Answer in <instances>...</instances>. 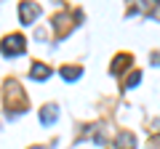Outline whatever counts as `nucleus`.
<instances>
[{
	"label": "nucleus",
	"instance_id": "obj_1",
	"mask_svg": "<svg viewBox=\"0 0 160 149\" xmlns=\"http://www.w3.org/2000/svg\"><path fill=\"white\" fill-rule=\"evenodd\" d=\"M38 16H40V6L38 3H29V0H22L19 3V22L22 24H35L38 22Z\"/></svg>",
	"mask_w": 160,
	"mask_h": 149
},
{
	"label": "nucleus",
	"instance_id": "obj_2",
	"mask_svg": "<svg viewBox=\"0 0 160 149\" xmlns=\"http://www.w3.org/2000/svg\"><path fill=\"white\" fill-rule=\"evenodd\" d=\"M22 53H24V37L22 35L3 37V56H22Z\"/></svg>",
	"mask_w": 160,
	"mask_h": 149
},
{
	"label": "nucleus",
	"instance_id": "obj_3",
	"mask_svg": "<svg viewBox=\"0 0 160 149\" xmlns=\"http://www.w3.org/2000/svg\"><path fill=\"white\" fill-rule=\"evenodd\" d=\"M115 149H136V136L131 131H120L115 138Z\"/></svg>",
	"mask_w": 160,
	"mask_h": 149
},
{
	"label": "nucleus",
	"instance_id": "obj_4",
	"mask_svg": "<svg viewBox=\"0 0 160 149\" xmlns=\"http://www.w3.org/2000/svg\"><path fill=\"white\" fill-rule=\"evenodd\" d=\"M56 117H59V112H56V107H53V104H46V107L40 109V123H43V125H53V123H56Z\"/></svg>",
	"mask_w": 160,
	"mask_h": 149
},
{
	"label": "nucleus",
	"instance_id": "obj_5",
	"mask_svg": "<svg viewBox=\"0 0 160 149\" xmlns=\"http://www.w3.org/2000/svg\"><path fill=\"white\" fill-rule=\"evenodd\" d=\"M48 74H51V67H46V64H32V69H29V77L32 80H46Z\"/></svg>",
	"mask_w": 160,
	"mask_h": 149
},
{
	"label": "nucleus",
	"instance_id": "obj_6",
	"mask_svg": "<svg viewBox=\"0 0 160 149\" xmlns=\"http://www.w3.org/2000/svg\"><path fill=\"white\" fill-rule=\"evenodd\" d=\"M80 74H83V69H80V67H72V64L62 67V77H64L67 83H75V80H80Z\"/></svg>",
	"mask_w": 160,
	"mask_h": 149
},
{
	"label": "nucleus",
	"instance_id": "obj_7",
	"mask_svg": "<svg viewBox=\"0 0 160 149\" xmlns=\"http://www.w3.org/2000/svg\"><path fill=\"white\" fill-rule=\"evenodd\" d=\"M126 64H131V56H126V53H123V56H118L112 61V72H123V69H126Z\"/></svg>",
	"mask_w": 160,
	"mask_h": 149
},
{
	"label": "nucleus",
	"instance_id": "obj_8",
	"mask_svg": "<svg viewBox=\"0 0 160 149\" xmlns=\"http://www.w3.org/2000/svg\"><path fill=\"white\" fill-rule=\"evenodd\" d=\"M139 83H142V72H131L126 80V91H131V88H136Z\"/></svg>",
	"mask_w": 160,
	"mask_h": 149
},
{
	"label": "nucleus",
	"instance_id": "obj_9",
	"mask_svg": "<svg viewBox=\"0 0 160 149\" xmlns=\"http://www.w3.org/2000/svg\"><path fill=\"white\" fill-rule=\"evenodd\" d=\"M158 3H160V0H139V8H142L144 13H149V11H155Z\"/></svg>",
	"mask_w": 160,
	"mask_h": 149
},
{
	"label": "nucleus",
	"instance_id": "obj_10",
	"mask_svg": "<svg viewBox=\"0 0 160 149\" xmlns=\"http://www.w3.org/2000/svg\"><path fill=\"white\" fill-rule=\"evenodd\" d=\"M32 149H43V147H32Z\"/></svg>",
	"mask_w": 160,
	"mask_h": 149
}]
</instances>
